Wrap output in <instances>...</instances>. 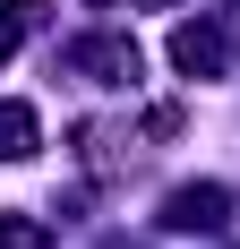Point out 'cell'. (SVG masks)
<instances>
[{
	"mask_svg": "<svg viewBox=\"0 0 240 249\" xmlns=\"http://www.w3.org/2000/svg\"><path fill=\"white\" fill-rule=\"evenodd\" d=\"M171 69L215 77V69H223V35H215V26H180V35H171Z\"/></svg>",
	"mask_w": 240,
	"mask_h": 249,
	"instance_id": "6da1fadb",
	"label": "cell"
},
{
	"mask_svg": "<svg viewBox=\"0 0 240 249\" xmlns=\"http://www.w3.org/2000/svg\"><path fill=\"white\" fill-rule=\"evenodd\" d=\"M0 249H51V232L34 215H0Z\"/></svg>",
	"mask_w": 240,
	"mask_h": 249,
	"instance_id": "3957f363",
	"label": "cell"
},
{
	"mask_svg": "<svg viewBox=\"0 0 240 249\" xmlns=\"http://www.w3.org/2000/svg\"><path fill=\"white\" fill-rule=\"evenodd\" d=\"M0 155H9V163L34 155V112H26V103H0Z\"/></svg>",
	"mask_w": 240,
	"mask_h": 249,
	"instance_id": "7a4b0ae2",
	"label": "cell"
}]
</instances>
